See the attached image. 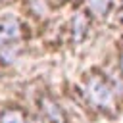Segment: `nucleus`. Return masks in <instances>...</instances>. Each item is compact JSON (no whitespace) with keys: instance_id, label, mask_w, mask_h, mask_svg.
<instances>
[{"instance_id":"7ed1b4c3","label":"nucleus","mask_w":123,"mask_h":123,"mask_svg":"<svg viewBox=\"0 0 123 123\" xmlns=\"http://www.w3.org/2000/svg\"><path fill=\"white\" fill-rule=\"evenodd\" d=\"M44 113H46V117H48L52 123H60V121H62V111H60L50 100H44Z\"/></svg>"},{"instance_id":"0eeeda50","label":"nucleus","mask_w":123,"mask_h":123,"mask_svg":"<svg viewBox=\"0 0 123 123\" xmlns=\"http://www.w3.org/2000/svg\"><path fill=\"white\" fill-rule=\"evenodd\" d=\"M121 73H123V56H121Z\"/></svg>"},{"instance_id":"6e6552de","label":"nucleus","mask_w":123,"mask_h":123,"mask_svg":"<svg viewBox=\"0 0 123 123\" xmlns=\"http://www.w3.org/2000/svg\"><path fill=\"white\" fill-rule=\"evenodd\" d=\"M121 21H123V13H121Z\"/></svg>"},{"instance_id":"39448f33","label":"nucleus","mask_w":123,"mask_h":123,"mask_svg":"<svg viewBox=\"0 0 123 123\" xmlns=\"http://www.w3.org/2000/svg\"><path fill=\"white\" fill-rule=\"evenodd\" d=\"M108 6H110V0H88V8H90V10H92L96 15L106 13Z\"/></svg>"},{"instance_id":"20e7f679","label":"nucleus","mask_w":123,"mask_h":123,"mask_svg":"<svg viewBox=\"0 0 123 123\" xmlns=\"http://www.w3.org/2000/svg\"><path fill=\"white\" fill-rule=\"evenodd\" d=\"M0 123H25V121H23V115L17 110H6L0 115Z\"/></svg>"},{"instance_id":"f257e3e1","label":"nucleus","mask_w":123,"mask_h":123,"mask_svg":"<svg viewBox=\"0 0 123 123\" xmlns=\"http://www.w3.org/2000/svg\"><path fill=\"white\" fill-rule=\"evenodd\" d=\"M86 92H88V98L94 106H98L102 110H111L113 108V92L100 77H92L88 81Z\"/></svg>"},{"instance_id":"f03ea898","label":"nucleus","mask_w":123,"mask_h":123,"mask_svg":"<svg viewBox=\"0 0 123 123\" xmlns=\"http://www.w3.org/2000/svg\"><path fill=\"white\" fill-rule=\"evenodd\" d=\"M19 37V23L15 19H6L0 25V42H10Z\"/></svg>"},{"instance_id":"423d86ee","label":"nucleus","mask_w":123,"mask_h":123,"mask_svg":"<svg viewBox=\"0 0 123 123\" xmlns=\"http://www.w3.org/2000/svg\"><path fill=\"white\" fill-rule=\"evenodd\" d=\"M85 29H86V21H85V17L83 15H75V38H81L83 37V33H85Z\"/></svg>"}]
</instances>
